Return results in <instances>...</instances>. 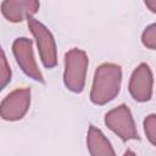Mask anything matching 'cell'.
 <instances>
[{"instance_id":"1","label":"cell","mask_w":156,"mask_h":156,"mask_svg":"<svg viewBox=\"0 0 156 156\" xmlns=\"http://www.w3.org/2000/svg\"><path fill=\"white\" fill-rule=\"evenodd\" d=\"M122 68L116 63L100 65L94 74L90 100L95 105H105L113 100L121 89Z\"/></svg>"},{"instance_id":"2","label":"cell","mask_w":156,"mask_h":156,"mask_svg":"<svg viewBox=\"0 0 156 156\" xmlns=\"http://www.w3.org/2000/svg\"><path fill=\"white\" fill-rule=\"evenodd\" d=\"M88 68V56L80 49H71L65 55L63 82L68 90L82 93L85 85V76Z\"/></svg>"},{"instance_id":"3","label":"cell","mask_w":156,"mask_h":156,"mask_svg":"<svg viewBox=\"0 0 156 156\" xmlns=\"http://www.w3.org/2000/svg\"><path fill=\"white\" fill-rule=\"evenodd\" d=\"M27 24L33 37L35 38L40 60L46 68H54L57 65L56 43L51 32L38 20L30 17L27 20Z\"/></svg>"},{"instance_id":"4","label":"cell","mask_w":156,"mask_h":156,"mask_svg":"<svg viewBox=\"0 0 156 156\" xmlns=\"http://www.w3.org/2000/svg\"><path fill=\"white\" fill-rule=\"evenodd\" d=\"M105 124L122 140L139 139L132 112L127 105L122 104L118 107L108 111L105 115Z\"/></svg>"},{"instance_id":"5","label":"cell","mask_w":156,"mask_h":156,"mask_svg":"<svg viewBox=\"0 0 156 156\" xmlns=\"http://www.w3.org/2000/svg\"><path fill=\"white\" fill-rule=\"evenodd\" d=\"M12 51L21 69L34 80L44 83L43 74L37 65L33 54V43L28 38H18L13 41Z\"/></svg>"},{"instance_id":"6","label":"cell","mask_w":156,"mask_h":156,"mask_svg":"<svg viewBox=\"0 0 156 156\" xmlns=\"http://www.w3.org/2000/svg\"><path fill=\"white\" fill-rule=\"evenodd\" d=\"M30 105V89L22 88L10 93L1 102L0 115L5 121H17L24 117Z\"/></svg>"},{"instance_id":"7","label":"cell","mask_w":156,"mask_h":156,"mask_svg":"<svg viewBox=\"0 0 156 156\" xmlns=\"http://www.w3.org/2000/svg\"><path fill=\"white\" fill-rule=\"evenodd\" d=\"M152 72L146 63H140L132 73L129 80V91L134 100L144 102L152 95Z\"/></svg>"},{"instance_id":"8","label":"cell","mask_w":156,"mask_h":156,"mask_svg":"<svg viewBox=\"0 0 156 156\" xmlns=\"http://www.w3.org/2000/svg\"><path fill=\"white\" fill-rule=\"evenodd\" d=\"M39 10V2L34 0H5L1 2V12L10 22H22L33 17Z\"/></svg>"},{"instance_id":"9","label":"cell","mask_w":156,"mask_h":156,"mask_svg":"<svg viewBox=\"0 0 156 156\" xmlns=\"http://www.w3.org/2000/svg\"><path fill=\"white\" fill-rule=\"evenodd\" d=\"M87 144L91 156H116L111 143L102 132L94 126H90L88 129Z\"/></svg>"},{"instance_id":"10","label":"cell","mask_w":156,"mask_h":156,"mask_svg":"<svg viewBox=\"0 0 156 156\" xmlns=\"http://www.w3.org/2000/svg\"><path fill=\"white\" fill-rule=\"evenodd\" d=\"M144 130L149 141L156 145V115H149L144 121Z\"/></svg>"},{"instance_id":"11","label":"cell","mask_w":156,"mask_h":156,"mask_svg":"<svg viewBox=\"0 0 156 156\" xmlns=\"http://www.w3.org/2000/svg\"><path fill=\"white\" fill-rule=\"evenodd\" d=\"M141 41L146 48L156 50V23L145 28L141 35Z\"/></svg>"},{"instance_id":"12","label":"cell","mask_w":156,"mask_h":156,"mask_svg":"<svg viewBox=\"0 0 156 156\" xmlns=\"http://www.w3.org/2000/svg\"><path fill=\"white\" fill-rule=\"evenodd\" d=\"M0 77H1L0 78L1 88H5L6 84L11 80V69H10L9 63H7V60H6L4 50L1 51V73H0Z\"/></svg>"},{"instance_id":"13","label":"cell","mask_w":156,"mask_h":156,"mask_svg":"<svg viewBox=\"0 0 156 156\" xmlns=\"http://www.w3.org/2000/svg\"><path fill=\"white\" fill-rule=\"evenodd\" d=\"M145 5L149 7L150 11L156 12V0H147V1H145Z\"/></svg>"},{"instance_id":"14","label":"cell","mask_w":156,"mask_h":156,"mask_svg":"<svg viewBox=\"0 0 156 156\" xmlns=\"http://www.w3.org/2000/svg\"><path fill=\"white\" fill-rule=\"evenodd\" d=\"M123 156H136V155H135L132 150H127V151L124 152V155H123Z\"/></svg>"}]
</instances>
